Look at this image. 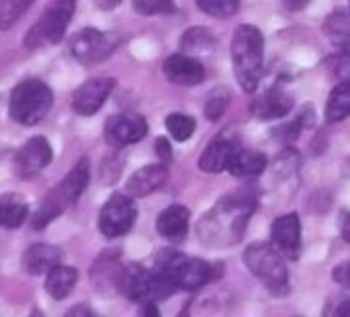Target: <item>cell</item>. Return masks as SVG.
Instances as JSON below:
<instances>
[{
    "label": "cell",
    "mask_w": 350,
    "mask_h": 317,
    "mask_svg": "<svg viewBox=\"0 0 350 317\" xmlns=\"http://www.w3.org/2000/svg\"><path fill=\"white\" fill-rule=\"evenodd\" d=\"M258 207V199L250 189L226 195L199 223L197 234L205 246L226 248L242 240L250 217Z\"/></svg>",
    "instance_id": "6da1fadb"
},
{
    "label": "cell",
    "mask_w": 350,
    "mask_h": 317,
    "mask_svg": "<svg viewBox=\"0 0 350 317\" xmlns=\"http://www.w3.org/2000/svg\"><path fill=\"white\" fill-rule=\"evenodd\" d=\"M232 64L240 88L252 94L265 68V37L252 25H240L232 37Z\"/></svg>",
    "instance_id": "7a4b0ae2"
},
{
    "label": "cell",
    "mask_w": 350,
    "mask_h": 317,
    "mask_svg": "<svg viewBox=\"0 0 350 317\" xmlns=\"http://www.w3.org/2000/svg\"><path fill=\"white\" fill-rule=\"evenodd\" d=\"M160 277L176 291H197L215 279V268L199 258H189L180 252L166 250L156 258L154 266Z\"/></svg>",
    "instance_id": "3957f363"
},
{
    "label": "cell",
    "mask_w": 350,
    "mask_h": 317,
    "mask_svg": "<svg viewBox=\"0 0 350 317\" xmlns=\"http://www.w3.org/2000/svg\"><path fill=\"white\" fill-rule=\"evenodd\" d=\"M88 178H90V164H88L86 158H82L68 172V176L55 189H51L45 195V199L41 201L37 213L33 215V228L35 230H43L55 217H59L64 211H68L78 201V197L84 193V189L88 184Z\"/></svg>",
    "instance_id": "277c9868"
},
{
    "label": "cell",
    "mask_w": 350,
    "mask_h": 317,
    "mask_svg": "<svg viewBox=\"0 0 350 317\" xmlns=\"http://www.w3.org/2000/svg\"><path fill=\"white\" fill-rule=\"evenodd\" d=\"M246 268L267 287L275 297H285L289 293V271L283 254L273 244H252L244 250Z\"/></svg>",
    "instance_id": "5b68a950"
},
{
    "label": "cell",
    "mask_w": 350,
    "mask_h": 317,
    "mask_svg": "<svg viewBox=\"0 0 350 317\" xmlns=\"http://www.w3.org/2000/svg\"><path fill=\"white\" fill-rule=\"evenodd\" d=\"M53 94L43 80L27 78L12 88L10 94V117L18 125H35L39 123L51 109Z\"/></svg>",
    "instance_id": "8992f818"
},
{
    "label": "cell",
    "mask_w": 350,
    "mask_h": 317,
    "mask_svg": "<svg viewBox=\"0 0 350 317\" xmlns=\"http://www.w3.org/2000/svg\"><path fill=\"white\" fill-rule=\"evenodd\" d=\"M117 289L137 303H156L174 293L156 268H146L142 264L119 268Z\"/></svg>",
    "instance_id": "52a82bcc"
},
{
    "label": "cell",
    "mask_w": 350,
    "mask_h": 317,
    "mask_svg": "<svg viewBox=\"0 0 350 317\" xmlns=\"http://www.w3.org/2000/svg\"><path fill=\"white\" fill-rule=\"evenodd\" d=\"M74 8H76V0H51L43 14L39 16L37 25L29 31L25 43L27 47H39L43 43H59L64 33H66V27L74 14Z\"/></svg>",
    "instance_id": "ba28073f"
},
{
    "label": "cell",
    "mask_w": 350,
    "mask_h": 317,
    "mask_svg": "<svg viewBox=\"0 0 350 317\" xmlns=\"http://www.w3.org/2000/svg\"><path fill=\"white\" fill-rule=\"evenodd\" d=\"M137 211L129 195L115 193L100 209L98 215V230L107 238H119L125 236L133 223H135Z\"/></svg>",
    "instance_id": "9c48e42d"
},
{
    "label": "cell",
    "mask_w": 350,
    "mask_h": 317,
    "mask_svg": "<svg viewBox=\"0 0 350 317\" xmlns=\"http://www.w3.org/2000/svg\"><path fill=\"white\" fill-rule=\"evenodd\" d=\"M115 39L96 29H84L76 33L70 41V49L80 64L92 66L107 59L115 51Z\"/></svg>",
    "instance_id": "30bf717a"
},
{
    "label": "cell",
    "mask_w": 350,
    "mask_h": 317,
    "mask_svg": "<svg viewBox=\"0 0 350 317\" xmlns=\"http://www.w3.org/2000/svg\"><path fill=\"white\" fill-rule=\"evenodd\" d=\"M146 135H148V123L142 115L121 113V115L111 117L105 125V139L115 148L137 143Z\"/></svg>",
    "instance_id": "8fae6325"
},
{
    "label": "cell",
    "mask_w": 350,
    "mask_h": 317,
    "mask_svg": "<svg viewBox=\"0 0 350 317\" xmlns=\"http://www.w3.org/2000/svg\"><path fill=\"white\" fill-rule=\"evenodd\" d=\"M51 146L43 135L31 137L14 156V172L21 178H31L37 172H41L51 162Z\"/></svg>",
    "instance_id": "7c38bea8"
},
{
    "label": "cell",
    "mask_w": 350,
    "mask_h": 317,
    "mask_svg": "<svg viewBox=\"0 0 350 317\" xmlns=\"http://www.w3.org/2000/svg\"><path fill=\"white\" fill-rule=\"evenodd\" d=\"M271 244L289 260L301 256V223L297 213H287L275 219L271 228Z\"/></svg>",
    "instance_id": "4fadbf2b"
},
{
    "label": "cell",
    "mask_w": 350,
    "mask_h": 317,
    "mask_svg": "<svg viewBox=\"0 0 350 317\" xmlns=\"http://www.w3.org/2000/svg\"><path fill=\"white\" fill-rule=\"evenodd\" d=\"M115 88V80L113 78H92L88 82H84L72 98V107L78 115H94L105 100L109 98L111 90Z\"/></svg>",
    "instance_id": "5bb4252c"
},
{
    "label": "cell",
    "mask_w": 350,
    "mask_h": 317,
    "mask_svg": "<svg viewBox=\"0 0 350 317\" xmlns=\"http://www.w3.org/2000/svg\"><path fill=\"white\" fill-rule=\"evenodd\" d=\"M164 76L183 86H197L205 80V68L199 59L191 57L189 53H172L164 59L162 66Z\"/></svg>",
    "instance_id": "9a60e30c"
},
{
    "label": "cell",
    "mask_w": 350,
    "mask_h": 317,
    "mask_svg": "<svg viewBox=\"0 0 350 317\" xmlns=\"http://www.w3.org/2000/svg\"><path fill=\"white\" fill-rule=\"evenodd\" d=\"M291 109H293V98L281 86H271L269 90L258 94L252 102V115L262 121L281 119Z\"/></svg>",
    "instance_id": "2e32d148"
},
{
    "label": "cell",
    "mask_w": 350,
    "mask_h": 317,
    "mask_svg": "<svg viewBox=\"0 0 350 317\" xmlns=\"http://www.w3.org/2000/svg\"><path fill=\"white\" fill-rule=\"evenodd\" d=\"M238 141L228 137V135H217L207 148L205 152L201 154V160H199V168L203 172H209V174H217V172H224L228 170V164L232 160V156L236 154L238 150Z\"/></svg>",
    "instance_id": "e0dca14e"
},
{
    "label": "cell",
    "mask_w": 350,
    "mask_h": 317,
    "mask_svg": "<svg viewBox=\"0 0 350 317\" xmlns=\"http://www.w3.org/2000/svg\"><path fill=\"white\" fill-rule=\"evenodd\" d=\"M189 217H191V213L187 207L170 205L168 209H164L158 215L156 230L162 238H166L170 242H183L189 232Z\"/></svg>",
    "instance_id": "ac0fdd59"
},
{
    "label": "cell",
    "mask_w": 350,
    "mask_h": 317,
    "mask_svg": "<svg viewBox=\"0 0 350 317\" xmlns=\"http://www.w3.org/2000/svg\"><path fill=\"white\" fill-rule=\"evenodd\" d=\"M168 178V170L164 164H152L142 170H137L129 180H127V195L129 197H148L154 191H158Z\"/></svg>",
    "instance_id": "d6986e66"
},
{
    "label": "cell",
    "mask_w": 350,
    "mask_h": 317,
    "mask_svg": "<svg viewBox=\"0 0 350 317\" xmlns=\"http://www.w3.org/2000/svg\"><path fill=\"white\" fill-rule=\"evenodd\" d=\"M265 170H267V156L262 152L248 150V148H238L228 164V172L242 180L258 178Z\"/></svg>",
    "instance_id": "ffe728a7"
},
{
    "label": "cell",
    "mask_w": 350,
    "mask_h": 317,
    "mask_svg": "<svg viewBox=\"0 0 350 317\" xmlns=\"http://www.w3.org/2000/svg\"><path fill=\"white\" fill-rule=\"evenodd\" d=\"M62 260V250L51 244H35L23 256V268L29 275H47Z\"/></svg>",
    "instance_id": "44dd1931"
},
{
    "label": "cell",
    "mask_w": 350,
    "mask_h": 317,
    "mask_svg": "<svg viewBox=\"0 0 350 317\" xmlns=\"http://www.w3.org/2000/svg\"><path fill=\"white\" fill-rule=\"evenodd\" d=\"M29 215L27 201L16 193H6L0 197V228H21Z\"/></svg>",
    "instance_id": "7402d4cb"
},
{
    "label": "cell",
    "mask_w": 350,
    "mask_h": 317,
    "mask_svg": "<svg viewBox=\"0 0 350 317\" xmlns=\"http://www.w3.org/2000/svg\"><path fill=\"white\" fill-rule=\"evenodd\" d=\"M76 281H78V273H76V268L57 264V266H53V268L47 273L45 289H47V293H49L53 299H57V301H59V299H66V297L72 293V289H74Z\"/></svg>",
    "instance_id": "603a6c76"
},
{
    "label": "cell",
    "mask_w": 350,
    "mask_h": 317,
    "mask_svg": "<svg viewBox=\"0 0 350 317\" xmlns=\"http://www.w3.org/2000/svg\"><path fill=\"white\" fill-rule=\"evenodd\" d=\"M324 33L328 35V39L336 49L350 51V12L334 10L324 20Z\"/></svg>",
    "instance_id": "cb8c5ba5"
},
{
    "label": "cell",
    "mask_w": 350,
    "mask_h": 317,
    "mask_svg": "<svg viewBox=\"0 0 350 317\" xmlns=\"http://www.w3.org/2000/svg\"><path fill=\"white\" fill-rule=\"evenodd\" d=\"M350 117V84H338L326 102V121L340 123Z\"/></svg>",
    "instance_id": "d4e9b609"
},
{
    "label": "cell",
    "mask_w": 350,
    "mask_h": 317,
    "mask_svg": "<svg viewBox=\"0 0 350 317\" xmlns=\"http://www.w3.org/2000/svg\"><path fill=\"white\" fill-rule=\"evenodd\" d=\"M183 51L185 53H201V51H209L215 45L213 35L203 29V27H195L191 31H187L183 35Z\"/></svg>",
    "instance_id": "484cf974"
},
{
    "label": "cell",
    "mask_w": 350,
    "mask_h": 317,
    "mask_svg": "<svg viewBox=\"0 0 350 317\" xmlns=\"http://www.w3.org/2000/svg\"><path fill=\"white\" fill-rule=\"evenodd\" d=\"M35 0H0V29H10Z\"/></svg>",
    "instance_id": "4316f807"
},
{
    "label": "cell",
    "mask_w": 350,
    "mask_h": 317,
    "mask_svg": "<svg viewBox=\"0 0 350 317\" xmlns=\"http://www.w3.org/2000/svg\"><path fill=\"white\" fill-rule=\"evenodd\" d=\"M195 119L183 113H172L166 117V129L168 133L176 139V141H187L193 133H195Z\"/></svg>",
    "instance_id": "83f0119b"
},
{
    "label": "cell",
    "mask_w": 350,
    "mask_h": 317,
    "mask_svg": "<svg viewBox=\"0 0 350 317\" xmlns=\"http://www.w3.org/2000/svg\"><path fill=\"white\" fill-rule=\"evenodd\" d=\"M197 4L209 16L228 18V16H232L238 10L240 0H197Z\"/></svg>",
    "instance_id": "f1b7e54d"
},
{
    "label": "cell",
    "mask_w": 350,
    "mask_h": 317,
    "mask_svg": "<svg viewBox=\"0 0 350 317\" xmlns=\"http://www.w3.org/2000/svg\"><path fill=\"white\" fill-rule=\"evenodd\" d=\"M328 68L340 84H350V51L338 49L336 55L328 57Z\"/></svg>",
    "instance_id": "f546056e"
},
{
    "label": "cell",
    "mask_w": 350,
    "mask_h": 317,
    "mask_svg": "<svg viewBox=\"0 0 350 317\" xmlns=\"http://www.w3.org/2000/svg\"><path fill=\"white\" fill-rule=\"evenodd\" d=\"M133 6L142 14H170V12H176L174 0H133Z\"/></svg>",
    "instance_id": "4dcf8cb0"
},
{
    "label": "cell",
    "mask_w": 350,
    "mask_h": 317,
    "mask_svg": "<svg viewBox=\"0 0 350 317\" xmlns=\"http://www.w3.org/2000/svg\"><path fill=\"white\" fill-rule=\"evenodd\" d=\"M226 107H228V96L226 94H213L209 96L207 105H205V115L209 121H217L224 113H226Z\"/></svg>",
    "instance_id": "1f68e13d"
},
{
    "label": "cell",
    "mask_w": 350,
    "mask_h": 317,
    "mask_svg": "<svg viewBox=\"0 0 350 317\" xmlns=\"http://www.w3.org/2000/svg\"><path fill=\"white\" fill-rule=\"evenodd\" d=\"M334 281L342 287L350 289V262H345L334 268Z\"/></svg>",
    "instance_id": "d6a6232c"
},
{
    "label": "cell",
    "mask_w": 350,
    "mask_h": 317,
    "mask_svg": "<svg viewBox=\"0 0 350 317\" xmlns=\"http://www.w3.org/2000/svg\"><path fill=\"white\" fill-rule=\"evenodd\" d=\"M326 314L330 316H350V299H336V305L334 307H326Z\"/></svg>",
    "instance_id": "836d02e7"
},
{
    "label": "cell",
    "mask_w": 350,
    "mask_h": 317,
    "mask_svg": "<svg viewBox=\"0 0 350 317\" xmlns=\"http://www.w3.org/2000/svg\"><path fill=\"white\" fill-rule=\"evenodd\" d=\"M156 154L162 160H170L172 158V148H170V143H168L166 137H158L156 139Z\"/></svg>",
    "instance_id": "e575fe53"
},
{
    "label": "cell",
    "mask_w": 350,
    "mask_h": 317,
    "mask_svg": "<svg viewBox=\"0 0 350 317\" xmlns=\"http://www.w3.org/2000/svg\"><path fill=\"white\" fill-rule=\"evenodd\" d=\"M283 4L287 6V10L297 12V10H301V8H306V6L310 4V0H283Z\"/></svg>",
    "instance_id": "d590c367"
},
{
    "label": "cell",
    "mask_w": 350,
    "mask_h": 317,
    "mask_svg": "<svg viewBox=\"0 0 350 317\" xmlns=\"http://www.w3.org/2000/svg\"><path fill=\"white\" fill-rule=\"evenodd\" d=\"M340 232L345 236V240L350 244V213H342V221H340Z\"/></svg>",
    "instance_id": "8d00e7d4"
},
{
    "label": "cell",
    "mask_w": 350,
    "mask_h": 317,
    "mask_svg": "<svg viewBox=\"0 0 350 317\" xmlns=\"http://www.w3.org/2000/svg\"><path fill=\"white\" fill-rule=\"evenodd\" d=\"M94 2L100 10H113L115 6L121 4V0H94Z\"/></svg>",
    "instance_id": "74e56055"
},
{
    "label": "cell",
    "mask_w": 350,
    "mask_h": 317,
    "mask_svg": "<svg viewBox=\"0 0 350 317\" xmlns=\"http://www.w3.org/2000/svg\"><path fill=\"white\" fill-rule=\"evenodd\" d=\"M70 316H76V314H82V316H92V312H88V309H80V307H76V309H72V312H68Z\"/></svg>",
    "instance_id": "f35d334b"
},
{
    "label": "cell",
    "mask_w": 350,
    "mask_h": 317,
    "mask_svg": "<svg viewBox=\"0 0 350 317\" xmlns=\"http://www.w3.org/2000/svg\"><path fill=\"white\" fill-rule=\"evenodd\" d=\"M349 10H350V0H349Z\"/></svg>",
    "instance_id": "ab89813d"
}]
</instances>
